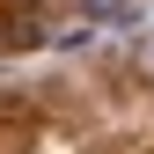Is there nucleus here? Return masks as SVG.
I'll list each match as a JSON object with an SVG mask.
<instances>
[{"label": "nucleus", "instance_id": "1", "mask_svg": "<svg viewBox=\"0 0 154 154\" xmlns=\"http://www.w3.org/2000/svg\"><path fill=\"white\" fill-rule=\"evenodd\" d=\"M140 0H81V15H103V22H132Z\"/></svg>", "mask_w": 154, "mask_h": 154}]
</instances>
